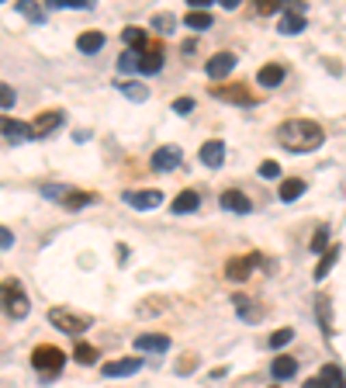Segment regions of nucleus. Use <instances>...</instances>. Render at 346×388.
<instances>
[{
	"instance_id": "obj_1",
	"label": "nucleus",
	"mask_w": 346,
	"mask_h": 388,
	"mask_svg": "<svg viewBox=\"0 0 346 388\" xmlns=\"http://www.w3.org/2000/svg\"><path fill=\"white\" fill-rule=\"evenodd\" d=\"M277 142L287 149V153H312L325 142V132L308 122V118H291V122H280L277 125Z\"/></svg>"
},
{
	"instance_id": "obj_2",
	"label": "nucleus",
	"mask_w": 346,
	"mask_h": 388,
	"mask_svg": "<svg viewBox=\"0 0 346 388\" xmlns=\"http://www.w3.org/2000/svg\"><path fill=\"white\" fill-rule=\"evenodd\" d=\"M0 309H4V315H11V319H25V315H28L31 302H28L21 281H14V277L0 281Z\"/></svg>"
},
{
	"instance_id": "obj_3",
	"label": "nucleus",
	"mask_w": 346,
	"mask_h": 388,
	"mask_svg": "<svg viewBox=\"0 0 346 388\" xmlns=\"http://www.w3.org/2000/svg\"><path fill=\"white\" fill-rule=\"evenodd\" d=\"M31 364H35V371L42 374V378H55L63 371V364H66V354L59 350V347H35V354H31Z\"/></svg>"
},
{
	"instance_id": "obj_4",
	"label": "nucleus",
	"mask_w": 346,
	"mask_h": 388,
	"mask_svg": "<svg viewBox=\"0 0 346 388\" xmlns=\"http://www.w3.org/2000/svg\"><path fill=\"white\" fill-rule=\"evenodd\" d=\"M49 322H52L55 329L70 333V337H80L83 329H90L94 315H77V312H70V309H52V312H49Z\"/></svg>"
},
{
	"instance_id": "obj_5",
	"label": "nucleus",
	"mask_w": 346,
	"mask_h": 388,
	"mask_svg": "<svg viewBox=\"0 0 346 388\" xmlns=\"http://www.w3.org/2000/svg\"><path fill=\"white\" fill-rule=\"evenodd\" d=\"M181 163H184V153H181L177 146H159V149L152 153V170H159V174L177 170Z\"/></svg>"
},
{
	"instance_id": "obj_6",
	"label": "nucleus",
	"mask_w": 346,
	"mask_h": 388,
	"mask_svg": "<svg viewBox=\"0 0 346 388\" xmlns=\"http://www.w3.org/2000/svg\"><path fill=\"white\" fill-rule=\"evenodd\" d=\"M163 70V49L159 45H146L142 52H135V73H159Z\"/></svg>"
},
{
	"instance_id": "obj_7",
	"label": "nucleus",
	"mask_w": 346,
	"mask_h": 388,
	"mask_svg": "<svg viewBox=\"0 0 346 388\" xmlns=\"http://www.w3.org/2000/svg\"><path fill=\"white\" fill-rule=\"evenodd\" d=\"M260 253H250V257H232V260H228L225 263V274H228V281H246V277H250V270L253 267H260Z\"/></svg>"
},
{
	"instance_id": "obj_8",
	"label": "nucleus",
	"mask_w": 346,
	"mask_h": 388,
	"mask_svg": "<svg viewBox=\"0 0 346 388\" xmlns=\"http://www.w3.org/2000/svg\"><path fill=\"white\" fill-rule=\"evenodd\" d=\"M215 97L218 101H228V104H246V107H253L260 97L253 94V90H246L243 83H236V87H215Z\"/></svg>"
},
{
	"instance_id": "obj_9",
	"label": "nucleus",
	"mask_w": 346,
	"mask_h": 388,
	"mask_svg": "<svg viewBox=\"0 0 346 388\" xmlns=\"http://www.w3.org/2000/svg\"><path fill=\"white\" fill-rule=\"evenodd\" d=\"M204 70H208V77H211V80H225L228 73L236 70V55H232V52H215L211 60H208V66H204Z\"/></svg>"
},
{
	"instance_id": "obj_10",
	"label": "nucleus",
	"mask_w": 346,
	"mask_h": 388,
	"mask_svg": "<svg viewBox=\"0 0 346 388\" xmlns=\"http://www.w3.org/2000/svg\"><path fill=\"white\" fill-rule=\"evenodd\" d=\"M139 367H142V361H139V357H118V361L104 364V367H101V374H104V378H129V374H135Z\"/></svg>"
},
{
	"instance_id": "obj_11",
	"label": "nucleus",
	"mask_w": 346,
	"mask_h": 388,
	"mask_svg": "<svg viewBox=\"0 0 346 388\" xmlns=\"http://www.w3.org/2000/svg\"><path fill=\"white\" fill-rule=\"evenodd\" d=\"M0 132H4L11 142L18 139V142H31L35 139V129L31 125H25V122H18V118H4L0 115Z\"/></svg>"
},
{
	"instance_id": "obj_12",
	"label": "nucleus",
	"mask_w": 346,
	"mask_h": 388,
	"mask_svg": "<svg viewBox=\"0 0 346 388\" xmlns=\"http://www.w3.org/2000/svg\"><path fill=\"white\" fill-rule=\"evenodd\" d=\"M198 156H201V163L208 166V170H218L222 159H225V142H222V139H208Z\"/></svg>"
},
{
	"instance_id": "obj_13",
	"label": "nucleus",
	"mask_w": 346,
	"mask_h": 388,
	"mask_svg": "<svg viewBox=\"0 0 346 388\" xmlns=\"http://www.w3.org/2000/svg\"><path fill=\"white\" fill-rule=\"evenodd\" d=\"M163 194L159 191H129L125 194V205H132L135 211H149V208H159Z\"/></svg>"
},
{
	"instance_id": "obj_14",
	"label": "nucleus",
	"mask_w": 346,
	"mask_h": 388,
	"mask_svg": "<svg viewBox=\"0 0 346 388\" xmlns=\"http://www.w3.org/2000/svg\"><path fill=\"white\" fill-rule=\"evenodd\" d=\"M222 208H225V211H236V215H250V211H253V201H250L243 191H225V194H222Z\"/></svg>"
},
{
	"instance_id": "obj_15",
	"label": "nucleus",
	"mask_w": 346,
	"mask_h": 388,
	"mask_svg": "<svg viewBox=\"0 0 346 388\" xmlns=\"http://www.w3.org/2000/svg\"><path fill=\"white\" fill-rule=\"evenodd\" d=\"M135 347L146 354H163V350H170V337H163V333H142V337H135Z\"/></svg>"
},
{
	"instance_id": "obj_16",
	"label": "nucleus",
	"mask_w": 346,
	"mask_h": 388,
	"mask_svg": "<svg viewBox=\"0 0 346 388\" xmlns=\"http://www.w3.org/2000/svg\"><path fill=\"white\" fill-rule=\"evenodd\" d=\"M256 83H260L263 90H274V87H280V83H284V66H280V63H267V66H260V73H256Z\"/></svg>"
},
{
	"instance_id": "obj_17",
	"label": "nucleus",
	"mask_w": 346,
	"mask_h": 388,
	"mask_svg": "<svg viewBox=\"0 0 346 388\" xmlns=\"http://www.w3.org/2000/svg\"><path fill=\"white\" fill-rule=\"evenodd\" d=\"M59 125H63V111H45V115H38V118H35V125H31V129H35V139H38V135L55 132Z\"/></svg>"
},
{
	"instance_id": "obj_18",
	"label": "nucleus",
	"mask_w": 346,
	"mask_h": 388,
	"mask_svg": "<svg viewBox=\"0 0 346 388\" xmlns=\"http://www.w3.org/2000/svg\"><path fill=\"white\" fill-rule=\"evenodd\" d=\"M177 215H191V211H198L201 208V198H198V191H181L177 198H173V205H170Z\"/></svg>"
},
{
	"instance_id": "obj_19",
	"label": "nucleus",
	"mask_w": 346,
	"mask_h": 388,
	"mask_svg": "<svg viewBox=\"0 0 346 388\" xmlns=\"http://www.w3.org/2000/svg\"><path fill=\"white\" fill-rule=\"evenodd\" d=\"M295 371H298V361H295V357H274V364H270V374H274L277 381L295 378Z\"/></svg>"
},
{
	"instance_id": "obj_20",
	"label": "nucleus",
	"mask_w": 346,
	"mask_h": 388,
	"mask_svg": "<svg viewBox=\"0 0 346 388\" xmlns=\"http://www.w3.org/2000/svg\"><path fill=\"white\" fill-rule=\"evenodd\" d=\"M280 31H284V35H298V31H305V14H302V11H284Z\"/></svg>"
},
{
	"instance_id": "obj_21",
	"label": "nucleus",
	"mask_w": 346,
	"mask_h": 388,
	"mask_svg": "<svg viewBox=\"0 0 346 388\" xmlns=\"http://www.w3.org/2000/svg\"><path fill=\"white\" fill-rule=\"evenodd\" d=\"M77 49L87 52V55H94V52L104 49V35H101V31H83V35L77 38Z\"/></svg>"
},
{
	"instance_id": "obj_22",
	"label": "nucleus",
	"mask_w": 346,
	"mask_h": 388,
	"mask_svg": "<svg viewBox=\"0 0 346 388\" xmlns=\"http://www.w3.org/2000/svg\"><path fill=\"white\" fill-rule=\"evenodd\" d=\"M302 194H305V181H302V177H291V181L280 184V201H287V205L298 201Z\"/></svg>"
},
{
	"instance_id": "obj_23",
	"label": "nucleus",
	"mask_w": 346,
	"mask_h": 388,
	"mask_svg": "<svg viewBox=\"0 0 346 388\" xmlns=\"http://www.w3.org/2000/svg\"><path fill=\"white\" fill-rule=\"evenodd\" d=\"M336 260H339V246H329L325 253H322V260H319V267H315V281H322V277L336 267Z\"/></svg>"
},
{
	"instance_id": "obj_24",
	"label": "nucleus",
	"mask_w": 346,
	"mask_h": 388,
	"mask_svg": "<svg viewBox=\"0 0 346 388\" xmlns=\"http://www.w3.org/2000/svg\"><path fill=\"white\" fill-rule=\"evenodd\" d=\"M184 25L194 28V31H204V28H211V11H187Z\"/></svg>"
},
{
	"instance_id": "obj_25",
	"label": "nucleus",
	"mask_w": 346,
	"mask_h": 388,
	"mask_svg": "<svg viewBox=\"0 0 346 388\" xmlns=\"http://www.w3.org/2000/svg\"><path fill=\"white\" fill-rule=\"evenodd\" d=\"M97 198L94 194H87V191H70L66 187V194H63V205L66 208H87V205H94Z\"/></svg>"
},
{
	"instance_id": "obj_26",
	"label": "nucleus",
	"mask_w": 346,
	"mask_h": 388,
	"mask_svg": "<svg viewBox=\"0 0 346 388\" xmlns=\"http://www.w3.org/2000/svg\"><path fill=\"white\" fill-rule=\"evenodd\" d=\"M122 42H125V45H132V52H142V49H146V31L132 25V28H125V31H122Z\"/></svg>"
},
{
	"instance_id": "obj_27",
	"label": "nucleus",
	"mask_w": 346,
	"mask_h": 388,
	"mask_svg": "<svg viewBox=\"0 0 346 388\" xmlns=\"http://www.w3.org/2000/svg\"><path fill=\"white\" fill-rule=\"evenodd\" d=\"M232 305H236V312H239L246 322H256V319H260V312H253V302H250L246 295H236V302H232Z\"/></svg>"
},
{
	"instance_id": "obj_28",
	"label": "nucleus",
	"mask_w": 346,
	"mask_h": 388,
	"mask_svg": "<svg viewBox=\"0 0 346 388\" xmlns=\"http://www.w3.org/2000/svg\"><path fill=\"white\" fill-rule=\"evenodd\" d=\"M322 378H325L332 388H346V374H343L336 364H325V367H322Z\"/></svg>"
},
{
	"instance_id": "obj_29",
	"label": "nucleus",
	"mask_w": 346,
	"mask_h": 388,
	"mask_svg": "<svg viewBox=\"0 0 346 388\" xmlns=\"http://www.w3.org/2000/svg\"><path fill=\"white\" fill-rule=\"evenodd\" d=\"M73 361H77V364H94V361H97V350H94L90 344H77Z\"/></svg>"
},
{
	"instance_id": "obj_30",
	"label": "nucleus",
	"mask_w": 346,
	"mask_h": 388,
	"mask_svg": "<svg viewBox=\"0 0 346 388\" xmlns=\"http://www.w3.org/2000/svg\"><path fill=\"white\" fill-rule=\"evenodd\" d=\"M291 340H295V329H277L274 337H270V347H274V350H280V347H287Z\"/></svg>"
},
{
	"instance_id": "obj_31",
	"label": "nucleus",
	"mask_w": 346,
	"mask_h": 388,
	"mask_svg": "<svg viewBox=\"0 0 346 388\" xmlns=\"http://www.w3.org/2000/svg\"><path fill=\"white\" fill-rule=\"evenodd\" d=\"M122 94H129L132 101H146V97H149V90H146L142 83H135V80H129V83H122Z\"/></svg>"
},
{
	"instance_id": "obj_32",
	"label": "nucleus",
	"mask_w": 346,
	"mask_h": 388,
	"mask_svg": "<svg viewBox=\"0 0 346 388\" xmlns=\"http://www.w3.org/2000/svg\"><path fill=\"white\" fill-rule=\"evenodd\" d=\"M312 250L315 253H325L329 250V226H319V233L312 236Z\"/></svg>"
},
{
	"instance_id": "obj_33",
	"label": "nucleus",
	"mask_w": 346,
	"mask_h": 388,
	"mask_svg": "<svg viewBox=\"0 0 346 388\" xmlns=\"http://www.w3.org/2000/svg\"><path fill=\"white\" fill-rule=\"evenodd\" d=\"M49 4H52V8H59V11H70V8H73V11H87V8H90V0H49Z\"/></svg>"
},
{
	"instance_id": "obj_34",
	"label": "nucleus",
	"mask_w": 346,
	"mask_h": 388,
	"mask_svg": "<svg viewBox=\"0 0 346 388\" xmlns=\"http://www.w3.org/2000/svg\"><path fill=\"white\" fill-rule=\"evenodd\" d=\"M14 8H18V11H21L28 21H45V14H42L35 4H28V0H21V4H14Z\"/></svg>"
},
{
	"instance_id": "obj_35",
	"label": "nucleus",
	"mask_w": 346,
	"mask_h": 388,
	"mask_svg": "<svg viewBox=\"0 0 346 388\" xmlns=\"http://www.w3.org/2000/svg\"><path fill=\"white\" fill-rule=\"evenodd\" d=\"M256 174H260V177H267V181H274V177H280V166H277L274 159H263Z\"/></svg>"
},
{
	"instance_id": "obj_36",
	"label": "nucleus",
	"mask_w": 346,
	"mask_h": 388,
	"mask_svg": "<svg viewBox=\"0 0 346 388\" xmlns=\"http://www.w3.org/2000/svg\"><path fill=\"white\" fill-rule=\"evenodd\" d=\"M173 25H177V21H173V14H156L152 18V28L156 31H173Z\"/></svg>"
},
{
	"instance_id": "obj_37",
	"label": "nucleus",
	"mask_w": 346,
	"mask_h": 388,
	"mask_svg": "<svg viewBox=\"0 0 346 388\" xmlns=\"http://www.w3.org/2000/svg\"><path fill=\"white\" fill-rule=\"evenodd\" d=\"M0 107H14V90L8 83H0Z\"/></svg>"
},
{
	"instance_id": "obj_38",
	"label": "nucleus",
	"mask_w": 346,
	"mask_h": 388,
	"mask_svg": "<svg viewBox=\"0 0 346 388\" xmlns=\"http://www.w3.org/2000/svg\"><path fill=\"white\" fill-rule=\"evenodd\" d=\"M191 107H194V101H191V97H177V101H173V111H177V115H187Z\"/></svg>"
},
{
	"instance_id": "obj_39",
	"label": "nucleus",
	"mask_w": 346,
	"mask_h": 388,
	"mask_svg": "<svg viewBox=\"0 0 346 388\" xmlns=\"http://www.w3.org/2000/svg\"><path fill=\"white\" fill-rule=\"evenodd\" d=\"M256 11H260V14H277V11H280V4H277V0H260Z\"/></svg>"
},
{
	"instance_id": "obj_40",
	"label": "nucleus",
	"mask_w": 346,
	"mask_h": 388,
	"mask_svg": "<svg viewBox=\"0 0 346 388\" xmlns=\"http://www.w3.org/2000/svg\"><path fill=\"white\" fill-rule=\"evenodd\" d=\"M11 246H14V233L0 226V250H11Z\"/></svg>"
},
{
	"instance_id": "obj_41",
	"label": "nucleus",
	"mask_w": 346,
	"mask_h": 388,
	"mask_svg": "<svg viewBox=\"0 0 346 388\" xmlns=\"http://www.w3.org/2000/svg\"><path fill=\"white\" fill-rule=\"evenodd\" d=\"M305 388H332V385H329V381L319 374V378H308V381H305Z\"/></svg>"
}]
</instances>
